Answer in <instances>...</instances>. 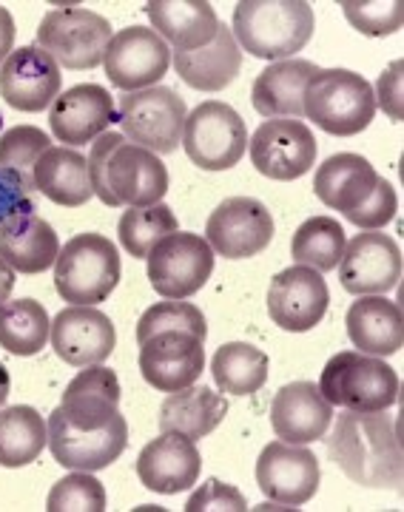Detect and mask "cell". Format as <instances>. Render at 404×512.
Masks as SVG:
<instances>
[{
  "mask_svg": "<svg viewBox=\"0 0 404 512\" xmlns=\"http://www.w3.org/2000/svg\"><path fill=\"white\" fill-rule=\"evenodd\" d=\"M328 456L359 487L399 490L402 484V433L387 410L342 413L328 439Z\"/></svg>",
  "mask_w": 404,
  "mask_h": 512,
  "instance_id": "1",
  "label": "cell"
},
{
  "mask_svg": "<svg viewBox=\"0 0 404 512\" xmlns=\"http://www.w3.org/2000/svg\"><path fill=\"white\" fill-rule=\"evenodd\" d=\"M94 197L109 208H148L163 202L168 191V168L148 148L129 143L120 131H106L92 143L86 157Z\"/></svg>",
  "mask_w": 404,
  "mask_h": 512,
  "instance_id": "2",
  "label": "cell"
},
{
  "mask_svg": "<svg viewBox=\"0 0 404 512\" xmlns=\"http://www.w3.org/2000/svg\"><path fill=\"white\" fill-rule=\"evenodd\" d=\"M313 191L322 205L342 211V217L362 231L385 228L399 211L393 185L362 154L328 157L313 177Z\"/></svg>",
  "mask_w": 404,
  "mask_h": 512,
  "instance_id": "3",
  "label": "cell"
},
{
  "mask_svg": "<svg viewBox=\"0 0 404 512\" xmlns=\"http://www.w3.org/2000/svg\"><path fill=\"white\" fill-rule=\"evenodd\" d=\"M313 23V6L305 0H239L231 32L239 49L279 63L308 46Z\"/></svg>",
  "mask_w": 404,
  "mask_h": 512,
  "instance_id": "4",
  "label": "cell"
},
{
  "mask_svg": "<svg viewBox=\"0 0 404 512\" xmlns=\"http://www.w3.org/2000/svg\"><path fill=\"white\" fill-rule=\"evenodd\" d=\"M305 117L333 137L362 134L373 123L376 97L362 74L350 69H319L305 86Z\"/></svg>",
  "mask_w": 404,
  "mask_h": 512,
  "instance_id": "5",
  "label": "cell"
},
{
  "mask_svg": "<svg viewBox=\"0 0 404 512\" xmlns=\"http://www.w3.org/2000/svg\"><path fill=\"white\" fill-rule=\"evenodd\" d=\"M399 373L359 350H342L322 370L319 390L336 407L353 413H379L399 402Z\"/></svg>",
  "mask_w": 404,
  "mask_h": 512,
  "instance_id": "6",
  "label": "cell"
},
{
  "mask_svg": "<svg viewBox=\"0 0 404 512\" xmlns=\"http://www.w3.org/2000/svg\"><path fill=\"white\" fill-rule=\"evenodd\" d=\"M120 251L103 234H77L57 254L55 288L72 305H100L120 285Z\"/></svg>",
  "mask_w": 404,
  "mask_h": 512,
  "instance_id": "7",
  "label": "cell"
},
{
  "mask_svg": "<svg viewBox=\"0 0 404 512\" xmlns=\"http://www.w3.org/2000/svg\"><path fill=\"white\" fill-rule=\"evenodd\" d=\"M114 29L103 15L80 6L55 9L37 26V46L72 72H89L103 63Z\"/></svg>",
  "mask_w": 404,
  "mask_h": 512,
  "instance_id": "8",
  "label": "cell"
},
{
  "mask_svg": "<svg viewBox=\"0 0 404 512\" xmlns=\"http://www.w3.org/2000/svg\"><path fill=\"white\" fill-rule=\"evenodd\" d=\"M188 109L185 100L168 86H151L143 92H126L120 97L117 123L123 137L134 140V146L148 148L163 157L183 146V128Z\"/></svg>",
  "mask_w": 404,
  "mask_h": 512,
  "instance_id": "9",
  "label": "cell"
},
{
  "mask_svg": "<svg viewBox=\"0 0 404 512\" xmlns=\"http://www.w3.org/2000/svg\"><path fill=\"white\" fill-rule=\"evenodd\" d=\"M183 148L202 171H228L248 151V128L222 100H205L185 117Z\"/></svg>",
  "mask_w": 404,
  "mask_h": 512,
  "instance_id": "10",
  "label": "cell"
},
{
  "mask_svg": "<svg viewBox=\"0 0 404 512\" xmlns=\"http://www.w3.org/2000/svg\"><path fill=\"white\" fill-rule=\"evenodd\" d=\"M148 279L163 299H188L214 274V251L200 234L174 231L148 251Z\"/></svg>",
  "mask_w": 404,
  "mask_h": 512,
  "instance_id": "11",
  "label": "cell"
},
{
  "mask_svg": "<svg viewBox=\"0 0 404 512\" xmlns=\"http://www.w3.org/2000/svg\"><path fill=\"white\" fill-rule=\"evenodd\" d=\"M205 242L225 259H251L274 242V214L254 197H228L211 211Z\"/></svg>",
  "mask_w": 404,
  "mask_h": 512,
  "instance_id": "12",
  "label": "cell"
},
{
  "mask_svg": "<svg viewBox=\"0 0 404 512\" xmlns=\"http://www.w3.org/2000/svg\"><path fill=\"white\" fill-rule=\"evenodd\" d=\"M106 77L114 89L143 92L157 86L171 66V49L163 37L148 26H129L111 37L106 57Z\"/></svg>",
  "mask_w": 404,
  "mask_h": 512,
  "instance_id": "13",
  "label": "cell"
},
{
  "mask_svg": "<svg viewBox=\"0 0 404 512\" xmlns=\"http://www.w3.org/2000/svg\"><path fill=\"white\" fill-rule=\"evenodd\" d=\"M248 143L251 165L276 183L299 180L316 165V137L302 120H265Z\"/></svg>",
  "mask_w": 404,
  "mask_h": 512,
  "instance_id": "14",
  "label": "cell"
},
{
  "mask_svg": "<svg viewBox=\"0 0 404 512\" xmlns=\"http://www.w3.org/2000/svg\"><path fill=\"white\" fill-rule=\"evenodd\" d=\"M319 458L305 444L271 441L257 458V484L262 495L282 507H302L319 493Z\"/></svg>",
  "mask_w": 404,
  "mask_h": 512,
  "instance_id": "15",
  "label": "cell"
},
{
  "mask_svg": "<svg viewBox=\"0 0 404 512\" xmlns=\"http://www.w3.org/2000/svg\"><path fill=\"white\" fill-rule=\"evenodd\" d=\"M339 282L353 296H379L402 279V251L382 231H362L345 245L339 259Z\"/></svg>",
  "mask_w": 404,
  "mask_h": 512,
  "instance_id": "16",
  "label": "cell"
},
{
  "mask_svg": "<svg viewBox=\"0 0 404 512\" xmlns=\"http://www.w3.org/2000/svg\"><path fill=\"white\" fill-rule=\"evenodd\" d=\"M331 293L319 271L294 265L271 279L268 288V316L288 333H308L328 313Z\"/></svg>",
  "mask_w": 404,
  "mask_h": 512,
  "instance_id": "17",
  "label": "cell"
},
{
  "mask_svg": "<svg viewBox=\"0 0 404 512\" xmlns=\"http://www.w3.org/2000/svg\"><path fill=\"white\" fill-rule=\"evenodd\" d=\"M205 342L183 333L168 330L140 342V373L154 390L174 393L194 384L205 370Z\"/></svg>",
  "mask_w": 404,
  "mask_h": 512,
  "instance_id": "18",
  "label": "cell"
},
{
  "mask_svg": "<svg viewBox=\"0 0 404 512\" xmlns=\"http://www.w3.org/2000/svg\"><path fill=\"white\" fill-rule=\"evenodd\" d=\"M46 427H49V450L57 464L66 470H83V473L106 470L111 461L123 456V450L129 444L126 419L114 421L100 430H80L52 413Z\"/></svg>",
  "mask_w": 404,
  "mask_h": 512,
  "instance_id": "19",
  "label": "cell"
},
{
  "mask_svg": "<svg viewBox=\"0 0 404 512\" xmlns=\"http://www.w3.org/2000/svg\"><path fill=\"white\" fill-rule=\"evenodd\" d=\"M63 74L40 46H23L0 66V97L18 111H43L60 97Z\"/></svg>",
  "mask_w": 404,
  "mask_h": 512,
  "instance_id": "20",
  "label": "cell"
},
{
  "mask_svg": "<svg viewBox=\"0 0 404 512\" xmlns=\"http://www.w3.org/2000/svg\"><path fill=\"white\" fill-rule=\"evenodd\" d=\"M49 339L57 356L72 367L103 365L117 348L111 319L92 305H74L57 313Z\"/></svg>",
  "mask_w": 404,
  "mask_h": 512,
  "instance_id": "21",
  "label": "cell"
},
{
  "mask_svg": "<svg viewBox=\"0 0 404 512\" xmlns=\"http://www.w3.org/2000/svg\"><path fill=\"white\" fill-rule=\"evenodd\" d=\"M114 120H117L114 97L97 83L72 86L69 92L57 97L49 111L52 134L57 143H66V148L94 143L100 134L109 131Z\"/></svg>",
  "mask_w": 404,
  "mask_h": 512,
  "instance_id": "22",
  "label": "cell"
},
{
  "mask_svg": "<svg viewBox=\"0 0 404 512\" xmlns=\"http://www.w3.org/2000/svg\"><path fill=\"white\" fill-rule=\"evenodd\" d=\"M333 421V404L322 396L319 384L291 382L279 387L271 404V427L276 439L288 444H311L325 439Z\"/></svg>",
  "mask_w": 404,
  "mask_h": 512,
  "instance_id": "23",
  "label": "cell"
},
{
  "mask_svg": "<svg viewBox=\"0 0 404 512\" xmlns=\"http://www.w3.org/2000/svg\"><path fill=\"white\" fill-rule=\"evenodd\" d=\"M200 470V450L194 447V441L177 433H163L160 439L148 441L137 456V478L151 493L177 495L191 490L200 478Z\"/></svg>",
  "mask_w": 404,
  "mask_h": 512,
  "instance_id": "24",
  "label": "cell"
},
{
  "mask_svg": "<svg viewBox=\"0 0 404 512\" xmlns=\"http://www.w3.org/2000/svg\"><path fill=\"white\" fill-rule=\"evenodd\" d=\"M146 15L151 29L171 43L174 52H197L220 29V18L208 0H148Z\"/></svg>",
  "mask_w": 404,
  "mask_h": 512,
  "instance_id": "25",
  "label": "cell"
},
{
  "mask_svg": "<svg viewBox=\"0 0 404 512\" xmlns=\"http://www.w3.org/2000/svg\"><path fill=\"white\" fill-rule=\"evenodd\" d=\"M319 72V66H313L311 60H279L271 63L265 72H259L254 80V109L268 117V120H302L305 117V86L311 83L313 74Z\"/></svg>",
  "mask_w": 404,
  "mask_h": 512,
  "instance_id": "26",
  "label": "cell"
},
{
  "mask_svg": "<svg viewBox=\"0 0 404 512\" xmlns=\"http://www.w3.org/2000/svg\"><path fill=\"white\" fill-rule=\"evenodd\" d=\"M60 242L55 228L37 214H20L0 225V259L18 271L35 276L49 271L57 262Z\"/></svg>",
  "mask_w": 404,
  "mask_h": 512,
  "instance_id": "27",
  "label": "cell"
},
{
  "mask_svg": "<svg viewBox=\"0 0 404 512\" xmlns=\"http://www.w3.org/2000/svg\"><path fill=\"white\" fill-rule=\"evenodd\" d=\"M348 336L353 348L368 356H393L402 350L404 319L399 302L385 296H359L348 311Z\"/></svg>",
  "mask_w": 404,
  "mask_h": 512,
  "instance_id": "28",
  "label": "cell"
},
{
  "mask_svg": "<svg viewBox=\"0 0 404 512\" xmlns=\"http://www.w3.org/2000/svg\"><path fill=\"white\" fill-rule=\"evenodd\" d=\"M174 69L197 92H222L237 80L242 69V49L234 32L220 23L217 35L197 52H174Z\"/></svg>",
  "mask_w": 404,
  "mask_h": 512,
  "instance_id": "29",
  "label": "cell"
},
{
  "mask_svg": "<svg viewBox=\"0 0 404 512\" xmlns=\"http://www.w3.org/2000/svg\"><path fill=\"white\" fill-rule=\"evenodd\" d=\"M228 416V399L208 390V387H194L188 384L183 390L168 393L166 402L160 404V430L163 433H177L191 441H200L211 436L222 419Z\"/></svg>",
  "mask_w": 404,
  "mask_h": 512,
  "instance_id": "30",
  "label": "cell"
},
{
  "mask_svg": "<svg viewBox=\"0 0 404 512\" xmlns=\"http://www.w3.org/2000/svg\"><path fill=\"white\" fill-rule=\"evenodd\" d=\"M35 188L46 200L63 208H80L92 200L89 165L80 151L66 146H52L35 165Z\"/></svg>",
  "mask_w": 404,
  "mask_h": 512,
  "instance_id": "31",
  "label": "cell"
},
{
  "mask_svg": "<svg viewBox=\"0 0 404 512\" xmlns=\"http://www.w3.org/2000/svg\"><path fill=\"white\" fill-rule=\"evenodd\" d=\"M49 444L46 419L29 404H15L0 410V467H26Z\"/></svg>",
  "mask_w": 404,
  "mask_h": 512,
  "instance_id": "32",
  "label": "cell"
},
{
  "mask_svg": "<svg viewBox=\"0 0 404 512\" xmlns=\"http://www.w3.org/2000/svg\"><path fill=\"white\" fill-rule=\"evenodd\" d=\"M52 319L35 299H15L0 305V348L12 356H37L46 348Z\"/></svg>",
  "mask_w": 404,
  "mask_h": 512,
  "instance_id": "33",
  "label": "cell"
},
{
  "mask_svg": "<svg viewBox=\"0 0 404 512\" xmlns=\"http://www.w3.org/2000/svg\"><path fill=\"white\" fill-rule=\"evenodd\" d=\"M268 356L248 342H228L211 359V373L220 393L251 396L268 382Z\"/></svg>",
  "mask_w": 404,
  "mask_h": 512,
  "instance_id": "34",
  "label": "cell"
},
{
  "mask_svg": "<svg viewBox=\"0 0 404 512\" xmlns=\"http://www.w3.org/2000/svg\"><path fill=\"white\" fill-rule=\"evenodd\" d=\"M345 245H348V239L342 231V222L333 217H311L296 228L294 239H291V254H294L296 265L328 274L339 265Z\"/></svg>",
  "mask_w": 404,
  "mask_h": 512,
  "instance_id": "35",
  "label": "cell"
},
{
  "mask_svg": "<svg viewBox=\"0 0 404 512\" xmlns=\"http://www.w3.org/2000/svg\"><path fill=\"white\" fill-rule=\"evenodd\" d=\"M180 231V222L174 217V211L166 202L148 205V208H129L120 225H117V237L120 245L129 251L134 259H146L148 251L168 234Z\"/></svg>",
  "mask_w": 404,
  "mask_h": 512,
  "instance_id": "36",
  "label": "cell"
},
{
  "mask_svg": "<svg viewBox=\"0 0 404 512\" xmlns=\"http://www.w3.org/2000/svg\"><path fill=\"white\" fill-rule=\"evenodd\" d=\"M49 134L37 126H15L0 134V168L15 171L23 183L35 188V165L37 160L49 151Z\"/></svg>",
  "mask_w": 404,
  "mask_h": 512,
  "instance_id": "37",
  "label": "cell"
},
{
  "mask_svg": "<svg viewBox=\"0 0 404 512\" xmlns=\"http://www.w3.org/2000/svg\"><path fill=\"white\" fill-rule=\"evenodd\" d=\"M168 330H183V333H191V336H197L202 342L208 336L205 316H202L197 305H191L185 299H180V302L168 299V302H160V305H151L140 316V322H137V345L151 339V336H157V333H168Z\"/></svg>",
  "mask_w": 404,
  "mask_h": 512,
  "instance_id": "38",
  "label": "cell"
},
{
  "mask_svg": "<svg viewBox=\"0 0 404 512\" xmlns=\"http://www.w3.org/2000/svg\"><path fill=\"white\" fill-rule=\"evenodd\" d=\"M49 512H103L106 510V487L83 470H74L60 478L46 498Z\"/></svg>",
  "mask_w": 404,
  "mask_h": 512,
  "instance_id": "39",
  "label": "cell"
},
{
  "mask_svg": "<svg viewBox=\"0 0 404 512\" xmlns=\"http://www.w3.org/2000/svg\"><path fill=\"white\" fill-rule=\"evenodd\" d=\"M342 12L348 23L368 37L396 35L402 29V0H342Z\"/></svg>",
  "mask_w": 404,
  "mask_h": 512,
  "instance_id": "40",
  "label": "cell"
},
{
  "mask_svg": "<svg viewBox=\"0 0 404 512\" xmlns=\"http://www.w3.org/2000/svg\"><path fill=\"white\" fill-rule=\"evenodd\" d=\"M248 501L237 487L222 484L217 478H208L197 493L188 498L185 512H245Z\"/></svg>",
  "mask_w": 404,
  "mask_h": 512,
  "instance_id": "41",
  "label": "cell"
},
{
  "mask_svg": "<svg viewBox=\"0 0 404 512\" xmlns=\"http://www.w3.org/2000/svg\"><path fill=\"white\" fill-rule=\"evenodd\" d=\"M35 191L15 171L0 168V225L20 214H35Z\"/></svg>",
  "mask_w": 404,
  "mask_h": 512,
  "instance_id": "42",
  "label": "cell"
},
{
  "mask_svg": "<svg viewBox=\"0 0 404 512\" xmlns=\"http://www.w3.org/2000/svg\"><path fill=\"white\" fill-rule=\"evenodd\" d=\"M402 72V60H393L385 72H382V77H379L376 94H373L376 97V106H382V111H385L393 123H402Z\"/></svg>",
  "mask_w": 404,
  "mask_h": 512,
  "instance_id": "43",
  "label": "cell"
},
{
  "mask_svg": "<svg viewBox=\"0 0 404 512\" xmlns=\"http://www.w3.org/2000/svg\"><path fill=\"white\" fill-rule=\"evenodd\" d=\"M12 46H15V20L6 6H0V60L12 55Z\"/></svg>",
  "mask_w": 404,
  "mask_h": 512,
  "instance_id": "44",
  "label": "cell"
},
{
  "mask_svg": "<svg viewBox=\"0 0 404 512\" xmlns=\"http://www.w3.org/2000/svg\"><path fill=\"white\" fill-rule=\"evenodd\" d=\"M12 288H15V271L0 259V305L9 299V293H12Z\"/></svg>",
  "mask_w": 404,
  "mask_h": 512,
  "instance_id": "45",
  "label": "cell"
},
{
  "mask_svg": "<svg viewBox=\"0 0 404 512\" xmlns=\"http://www.w3.org/2000/svg\"><path fill=\"white\" fill-rule=\"evenodd\" d=\"M9 387H12V382H9V370L0 365V407L9 399Z\"/></svg>",
  "mask_w": 404,
  "mask_h": 512,
  "instance_id": "46",
  "label": "cell"
}]
</instances>
